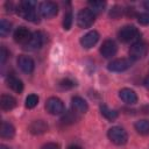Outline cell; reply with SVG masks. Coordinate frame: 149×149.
Wrapping results in <instances>:
<instances>
[{
    "instance_id": "obj_1",
    "label": "cell",
    "mask_w": 149,
    "mask_h": 149,
    "mask_svg": "<svg viewBox=\"0 0 149 149\" xmlns=\"http://www.w3.org/2000/svg\"><path fill=\"white\" fill-rule=\"evenodd\" d=\"M16 12L22 19L29 22H34V23L38 22V14L35 9L34 1H29V0L21 1L16 7Z\"/></svg>"
},
{
    "instance_id": "obj_2",
    "label": "cell",
    "mask_w": 149,
    "mask_h": 149,
    "mask_svg": "<svg viewBox=\"0 0 149 149\" xmlns=\"http://www.w3.org/2000/svg\"><path fill=\"white\" fill-rule=\"evenodd\" d=\"M140 31L135 26H123L119 31H118V37L121 42L123 43H130V42H137L140 41Z\"/></svg>"
},
{
    "instance_id": "obj_3",
    "label": "cell",
    "mask_w": 149,
    "mask_h": 149,
    "mask_svg": "<svg viewBox=\"0 0 149 149\" xmlns=\"http://www.w3.org/2000/svg\"><path fill=\"white\" fill-rule=\"evenodd\" d=\"M107 136H108L109 141L112 143H114L115 146H123L128 141L127 132L122 127H119V126H114V127L109 128L107 132Z\"/></svg>"
},
{
    "instance_id": "obj_4",
    "label": "cell",
    "mask_w": 149,
    "mask_h": 149,
    "mask_svg": "<svg viewBox=\"0 0 149 149\" xmlns=\"http://www.w3.org/2000/svg\"><path fill=\"white\" fill-rule=\"evenodd\" d=\"M95 20V14L90 8H83L77 14V24L80 28H90Z\"/></svg>"
},
{
    "instance_id": "obj_5",
    "label": "cell",
    "mask_w": 149,
    "mask_h": 149,
    "mask_svg": "<svg viewBox=\"0 0 149 149\" xmlns=\"http://www.w3.org/2000/svg\"><path fill=\"white\" fill-rule=\"evenodd\" d=\"M148 52V44L143 41H137L130 45L129 49V59L139 61L142 59Z\"/></svg>"
},
{
    "instance_id": "obj_6",
    "label": "cell",
    "mask_w": 149,
    "mask_h": 149,
    "mask_svg": "<svg viewBox=\"0 0 149 149\" xmlns=\"http://www.w3.org/2000/svg\"><path fill=\"white\" fill-rule=\"evenodd\" d=\"M133 64V61L132 59H128V58H118V59H114L112 62L108 63L107 65V69L112 72H123L126 70H128Z\"/></svg>"
},
{
    "instance_id": "obj_7",
    "label": "cell",
    "mask_w": 149,
    "mask_h": 149,
    "mask_svg": "<svg viewBox=\"0 0 149 149\" xmlns=\"http://www.w3.org/2000/svg\"><path fill=\"white\" fill-rule=\"evenodd\" d=\"M45 109L52 115H58L64 112V104L59 98L50 97L45 102Z\"/></svg>"
},
{
    "instance_id": "obj_8",
    "label": "cell",
    "mask_w": 149,
    "mask_h": 149,
    "mask_svg": "<svg viewBox=\"0 0 149 149\" xmlns=\"http://www.w3.org/2000/svg\"><path fill=\"white\" fill-rule=\"evenodd\" d=\"M31 36H33V34L30 33V30L23 26L16 28V30L14 31V41L24 47L29 43V41L31 40Z\"/></svg>"
},
{
    "instance_id": "obj_9",
    "label": "cell",
    "mask_w": 149,
    "mask_h": 149,
    "mask_svg": "<svg viewBox=\"0 0 149 149\" xmlns=\"http://www.w3.org/2000/svg\"><path fill=\"white\" fill-rule=\"evenodd\" d=\"M38 10H40V14L43 16V17H52L57 14L58 12V7L55 2L52 1H43L40 3L38 6Z\"/></svg>"
},
{
    "instance_id": "obj_10",
    "label": "cell",
    "mask_w": 149,
    "mask_h": 149,
    "mask_svg": "<svg viewBox=\"0 0 149 149\" xmlns=\"http://www.w3.org/2000/svg\"><path fill=\"white\" fill-rule=\"evenodd\" d=\"M118 51V45L113 40H106L100 47V54L105 58H112Z\"/></svg>"
},
{
    "instance_id": "obj_11",
    "label": "cell",
    "mask_w": 149,
    "mask_h": 149,
    "mask_svg": "<svg viewBox=\"0 0 149 149\" xmlns=\"http://www.w3.org/2000/svg\"><path fill=\"white\" fill-rule=\"evenodd\" d=\"M45 42V35L42 33V31H35L33 33V36H31V40L29 41V43L26 45V49H29V50H37V49H41L43 47Z\"/></svg>"
},
{
    "instance_id": "obj_12",
    "label": "cell",
    "mask_w": 149,
    "mask_h": 149,
    "mask_svg": "<svg viewBox=\"0 0 149 149\" xmlns=\"http://www.w3.org/2000/svg\"><path fill=\"white\" fill-rule=\"evenodd\" d=\"M98 40H99V33L97 30H91L80 37V44L83 48L90 49L97 44Z\"/></svg>"
},
{
    "instance_id": "obj_13",
    "label": "cell",
    "mask_w": 149,
    "mask_h": 149,
    "mask_svg": "<svg viewBox=\"0 0 149 149\" xmlns=\"http://www.w3.org/2000/svg\"><path fill=\"white\" fill-rule=\"evenodd\" d=\"M17 65L19 68L21 69L22 72L24 73H31L34 71V68H35V63L33 61L31 57L27 56V55H20L19 58H17Z\"/></svg>"
},
{
    "instance_id": "obj_14",
    "label": "cell",
    "mask_w": 149,
    "mask_h": 149,
    "mask_svg": "<svg viewBox=\"0 0 149 149\" xmlns=\"http://www.w3.org/2000/svg\"><path fill=\"white\" fill-rule=\"evenodd\" d=\"M119 97L123 102H126L128 105H134L137 102V95H136L135 91L132 88H127V87L121 88L119 91Z\"/></svg>"
},
{
    "instance_id": "obj_15",
    "label": "cell",
    "mask_w": 149,
    "mask_h": 149,
    "mask_svg": "<svg viewBox=\"0 0 149 149\" xmlns=\"http://www.w3.org/2000/svg\"><path fill=\"white\" fill-rule=\"evenodd\" d=\"M71 107L78 114H84L88 109V105H87L86 100H84L81 97H78V95L72 97V99H71Z\"/></svg>"
},
{
    "instance_id": "obj_16",
    "label": "cell",
    "mask_w": 149,
    "mask_h": 149,
    "mask_svg": "<svg viewBox=\"0 0 149 149\" xmlns=\"http://www.w3.org/2000/svg\"><path fill=\"white\" fill-rule=\"evenodd\" d=\"M48 125L45 121L43 120H34L31 121V123L28 126V130L34 134V135H40V134H43L45 132H48Z\"/></svg>"
},
{
    "instance_id": "obj_17",
    "label": "cell",
    "mask_w": 149,
    "mask_h": 149,
    "mask_svg": "<svg viewBox=\"0 0 149 149\" xmlns=\"http://www.w3.org/2000/svg\"><path fill=\"white\" fill-rule=\"evenodd\" d=\"M7 85L9 88H12L16 93H21L23 91V83L21 79H19L14 74H9L7 77Z\"/></svg>"
},
{
    "instance_id": "obj_18",
    "label": "cell",
    "mask_w": 149,
    "mask_h": 149,
    "mask_svg": "<svg viewBox=\"0 0 149 149\" xmlns=\"http://www.w3.org/2000/svg\"><path fill=\"white\" fill-rule=\"evenodd\" d=\"M0 106L3 111H10L16 106V99L9 94H2L0 98Z\"/></svg>"
},
{
    "instance_id": "obj_19",
    "label": "cell",
    "mask_w": 149,
    "mask_h": 149,
    "mask_svg": "<svg viewBox=\"0 0 149 149\" xmlns=\"http://www.w3.org/2000/svg\"><path fill=\"white\" fill-rule=\"evenodd\" d=\"M0 135L3 139H13L15 135V128L10 122L2 121L0 127Z\"/></svg>"
},
{
    "instance_id": "obj_20",
    "label": "cell",
    "mask_w": 149,
    "mask_h": 149,
    "mask_svg": "<svg viewBox=\"0 0 149 149\" xmlns=\"http://www.w3.org/2000/svg\"><path fill=\"white\" fill-rule=\"evenodd\" d=\"M100 113H101V115H102L105 119H107V120H109V121L115 120V119L118 118V115H119L115 109L109 108V107H108L107 105H105V104H101V105H100Z\"/></svg>"
},
{
    "instance_id": "obj_21",
    "label": "cell",
    "mask_w": 149,
    "mask_h": 149,
    "mask_svg": "<svg viewBox=\"0 0 149 149\" xmlns=\"http://www.w3.org/2000/svg\"><path fill=\"white\" fill-rule=\"evenodd\" d=\"M135 130L143 136L149 135V120H139L134 125Z\"/></svg>"
},
{
    "instance_id": "obj_22",
    "label": "cell",
    "mask_w": 149,
    "mask_h": 149,
    "mask_svg": "<svg viewBox=\"0 0 149 149\" xmlns=\"http://www.w3.org/2000/svg\"><path fill=\"white\" fill-rule=\"evenodd\" d=\"M88 6H90V9L94 14H98V13H101L105 9L106 2L105 1H90L88 2Z\"/></svg>"
},
{
    "instance_id": "obj_23",
    "label": "cell",
    "mask_w": 149,
    "mask_h": 149,
    "mask_svg": "<svg viewBox=\"0 0 149 149\" xmlns=\"http://www.w3.org/2000/svg\"><path fill=\"white\" fill-rule=\"evenodd\" d=\"M10 29H12V23L9 21H7L6 19H2L0 21V36L6 37L9 34Z\"/></svg>"
},
{
    "instance_id": "obj_24",
    "label": "cell",
    "mask_w": 149,
    "mask_h": 149,
    "mask_svg": "<svg viewBox=\"0 0 149 149\" xmlns=\"http://www.w3.org/2000/svg\"><path fill=\"white\" fill-rule=\"evenodd\" d=\"M78 119V113H76L73 109L72 111H69V112H66L64 115H63V118H62V122L63 123H73V122H76V120Z\"/></svg>"
},
{
    "instance_id": "obj_25",
    "label": "cell",
    "mask_w": 149,
    "mask_h": 149,
    "mask_svg": "<svg viewBox=\"0 0 149 149\" xmlns=\"http://www.w3.org/2000/svg\"><path fill=\"white\" fill-rule=\"evenodd\" d=\"M72 22H73V16H72V13L69 10L64 14V17H63V28H64V30H69L72 26Z\"/></svg>"
},
{
    "instance_id": "obj_26",
    "label": "cell",
    "mask_w": 149,
    "mask_h": 149,
    "mask_svg": "<svg viewBox=\"0 0 149 149\" xmlns=\"http://www.w3.org/2000/svg\"><path fill=\"white\" fill-rule=\"evenodd\" d=\"M58 85H59V87H61L62 90H70V88L74 87L77 84H76V81L72 80L71 78H64V79H62V80L58 83Z\"/></svg>"
},
{
    "instance_id": "obj_27",
    "label": "cell",
    "mask_w": 149,
    "mask_h": 149,
    "mask_svg": "<svg viewBox=\"0 0 149 149\" xmlns=\"http://www.w3.org/2000/svg\"><path fill=\"white\" fill-rule=\"evenodd\" d=\"M37 104H38V97L36 95V94H29L27 98H26V102H24V105H26V107L27 108H34L35 106H37Z\"/></svg>"
},
{
    "instance_id": "obj_28",
    "label": "cell",
    "mask_w": 149,
    "mask_h": 149,
    "mask_svg": "<svg viewBox=\"0 0 149 149\" xmlns=\"http://www.w3.org/2000/svg\"><path fill=\"white\" fill-rule=\"evenodd\" d=\"M137 21L142 26H149V13H141L137 15Z\"/></svg>"
},
{
    "instance_id": "obj_29",
    "label": "cell",
    "mask_w": 149,
    "mask_h": 149,
    "mask_svg": "<svg viewBox=\"0 0 149 149\" xmlns=\"http://www.w3.org/2000/svg\"><path fill=\"white\" fill-rule=\"evenodd\" d=\"M8 56H9L8 50H7L3 45H1V48H0V63H1V64H5V62L7 61Z\"/></svg>"
},
{
    "instance_id": "obj_30",
    "label": "cell",
    "mask_w": 149,
    "mask_h": 149,
    "mask_svg": "<svg viewBox=\"0 0 149 149\" xmlns=\"http://www.w3.org/2000/svg\"><path fill=\"white\" fill-rule=\"evenodd\" d=\"M121 14H122V8L119 7V6H114V7L112 8L111 13H109V15H111L113 19H118Z\"/></svg>"
},
{
    "instance_id": "obj_31",
    "label": "cell",
    "mask_w": 149,
    "mask_h": 149,
    "mask_svg": "<svg viewBox=\"0 0 149 149\" xmlns=\"http://www.w3.org/2000/svg\"><path fill=\"white\" fill-rule=\"evenodd\" d=\"M41 149H61L57 143H54V142H49V143H45L44 146H42Z\"/></svg>"
},
{
    "instance_id": "obj_32",
    "label": "cell",
    "mask_w": 149,
    "mask_h": 149,
    "mask_svg": "<svg viewBox=\"0 0 149 149\" xmlns=\"http://www.w3.org/2000/svg\"><path fill=\"white\" fill-rule=\"evenodd\" d=\"M144 86L147 87V90H149V73H148V76L144 78Z\"/></svg>"
},
{
    "instance_id": "obj_33",
    "label": "cell",
    "mask_w": 149,
    "mask_h": 149,
    "mask_svg": "<svg viewBox=\"0 0 149 149\" xmlns=\"http://www.w3.org/2000/svg\"><path fill=\"white\" fill-rule=\"evenodd\" d=\"M143 7H144V8H146V9H147V10L149 12V0H148V1H144V2H143Z\"/></svg>"
},
{
    "instance_id": "obj_34",
    "label": "cell",
    "mask_w": 149,
    "mask_h": 149,
    "mask_svg": "<svg viewBox=\"0 0 149 149\" xmlns=\"http://www.w3.org/2000/svg\"><path fill=\"white\" fill-rule=\"evenodd\" d=\"M68 149H81L79 146H70Z\"/></svg>"
},
{
    "instance_id": "obj_35",
    "label": "cell",
    "mask_w": 149,
    "mask_h": 149,
    "mask_svg": "<svg viewBox=\"0 0 149 149\" xmlns=\"http://www.w3.org/2000/svg\"><path fill=\"white\" fill-rule=\"evenodd\" d=\"M1 149H8V148H7V147H5L3 144H1Z\"/></svg>"
}]
</instances>
